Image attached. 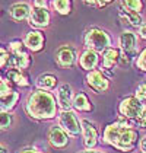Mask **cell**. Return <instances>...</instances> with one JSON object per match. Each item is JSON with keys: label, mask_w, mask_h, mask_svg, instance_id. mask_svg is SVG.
<instances>
[{"label": "cell", "mask_w": 146, "mask_h": 153, "mask_svg": "<svg viewBox=\"0 0 146 153\" xmlns=\"http://www.w3.org/2000/svg\"><path fill=\"white\" fill-rule=\"evenodd\" d=\"M120 6L134 13H140V15L143 10V1H140V0H124V1H120Z\"/></svg>", "instance_id": "cell-24"}, {"label": "cell", "mask_w": 146, "mask_h": 153, "mask_svg": "<svg viewBox=\"0 0 146 153\" xmlns=\"http://www.w3.org/2000/svg\"><path fill=\"white\" fill-rule=\"evenodd\" d=\"M0 153H9L7 152V149H6L3 144H0Z\"/></svg>", "instance_id": "cell-37"}, {"label": "cell", "mask_w": 146, "mask_h": 153, "mask_svg": "<svg viewBox=\"0 0 146 153\" xmlns=\"http://www.w3.org/2000/svg\"><path fill=\"white\" fill-rule=\"evenodd\" d=\"M134 96H136L143 105H146V79H145V82H142L137 88H136Z\"/></svg>", "instance_id": "cell-29"}, {"label": "cell", "mask_w": 146, "mask_h": 153, "mask_svg": "<svg viewBox=\"0 0 146 153\" xmlns=\"http://www.w3.org/2000/svg\"><path fill=\"white\" fill-rule=\"evenodd\" d=\"M24 44L26 50L32 53H39L45 47V35L38 29H32L24 36Z\"/></svg>", "instance_id": "cell-13"}, {"label": "cell", "mask_w": 146, "mask_h": 153, "mask_svg": "<svg viewBox=\"0 0 146 153\" xmlns=\"http://www.w3.org/2000/svg\"><path fill=\"white\" fill-rule=\"evenodd\" d=\"M57 105L60 108V111H72L73 109V99H74V94H73V88L69 83H63L57 89Z\"/></svg>", "instance_id": "cell-11"}, {"label": "cell", "mask_w": 146, "mask_h": 153, "mask_svg": "<svg viewBox=\"0 0 146 153\" xmlns=\"http://www.w3.org/2000/svg\"><path fill=\"white\" fill-rule=\"evenodd\" d=\"M47 139H48V143L54 149H66L69 146V141H70L69 134L61 128L59 124L50 127Z\"/></svg>", "instance_id": "cell-12"}, {"label": "cell", "mask_w": 146, "mask_h": 153, "mask_svg": "<svg viewBox=\"0 0 146 153\" xmlns=\"http://www.w3.org/2000/svg\"><path fill=\"white\" fill-rule=\"evenodd\" d=\"M82 124V139H83V146H85L86 150H92L95 149V146L98 144V139H99V134H98V130H97V126L83 118L80 121Z\"/></svg>", "instance_id": "cell-8"}, {"label": "cell", "mask_w": 146, "mask_h": 153, "mask_svg": "<svg viewBox=\"0 0 146 153\" xmlns=\"http://www.w3.org/2000/svg\"><path fill=\"white\" fill-rule=\"evenodd\" d=\"M19 99H21V94H19L18 91H15V89H13L10 94H7L6 96L0 98V106H1V109H3V111L12 112L13 109H15V106L18 105Z\"/></svg>", "instance_id": "cell-22"}, {"label": "cell", "mask_w": 146, "mask_h": 153, "mask_svg": "<svg viewBox=\"0 0 146 153\" xmlns=\"http://www.w3.org/2000/svg\"><path fill=\"white\" fill-rule=\"evenodd\" d=\"M9 13H10V18H12L15 22L28 21V19H29V13H31V4L24 3V1L15 3V4L10 6Z\"/></svg>", "instance_id": "cell-18"}, {"label": "cell", "mask_w": 146, "mask_h": 153, "mask_svg": "<svg viewBox=\"0 0 146 153\" xmlns=\"http://www.w3.org/2000/svg\"><path fill=\"white\" fill-rule=\"evenodd\" d=\"M51 21V15H50L48 9H44V7H35V6H31V13H29V19H28V24L31 25L32 28L35 29H44L50 25Z\"/></svg>", "instance_id": "cell-10"}, {"label": "cell", "mask_w": 146, "mask_h": 153, "mask_svg": "<svg viewBox=\"0 0 146 153\" xmlns=\"http://www.w3.org/2000/svg\"><path fill=\"white\" fill-rule=\"evenodd\" d=\"M137 36L140 38V39H143V41H146V22L140 28H139V31H137Z\"/></svg>", "instance_id": "cell-34"}, {"label": "cell", "mask_w": 146, "mask_h": 153, "mask_svg": "<svg viewBox=\"0 0 146 153\" xmlns=\"http://www.w3.org/2000/svg\"><path fill=\"white\" fill-rule=\"evenodd\" d=\"M77 63H79L80 69L86 71L97 70L98 63H99V54L95 51H91V50H83L77 57Z\"/></svg>", "instance_id": "cell-14"}, {"label": "cell", "mask_w": 146, "mask_h": 153, "mask_svg": "<svg viewBox=\"0 0 146 153\" xmlns=\"http://www.w3.org/2000/svg\"><path fill=\"white\" fill-rule=\"evenodd\" d=\"M134 124H136V127H139L140 130H146V105L143 106L142 114H140L139 118L134 121Z\"/></svg>", "instance_id": "cell-31"}, {"label": "cell", "mask_w": 146, "mask_h": 153, "mask_svg": "<svg viewBox=\"0 0 146 153\" xmlns=\"http://www.w3.org/2000/svg\"><path fill=\"white\" fill-rule=\"evenodd\" d=\"M18 153H41V152L38 149H35V147H25L22 150H19Z\"/></svg>", "instance_id": "cell-35"}, {"label": "cell", "mask_w": 146, "mask_h": 153, "mask_svg": "<svg viewBox=\"0 0 146 153\" xmlns=\"http://www.w3.org/2000/svg\"><path fill=\"white\" fill-rule=\"evenodd\" d=\"M13 124V115L12 112L1 111L0 112V131H6L12 127Z\"/></svg>", "instance_id": "cell-25"}, {"label": "cell", "mask_w": 146, "mask_h": 153, "mask_svg": "<svg viewBox=\"0 0 146 153\" xmlns=\"http://www.w3.org/2000/svg\"><path fill=\"white\" fill-rule=\"evenodd\" d=\"M140 149H142V152L143 153H146V136H143L142 139H140Z\"/></svg>", "instance_id": "cell-36"}, {"label": "cell", "mask_w": 146, "mask_h": 153, "mask_svg": "<svg viewBox=\"0 0 146 153\" xmlns=\"http://www.w3.org/2000/svg\"><path fill=\"white\" fill-rule=\"evenodd\" d=\"M6 79L10 85H15L18 88H29L31 86V79L25 71L16 70V69H7L6 70Z\"/></svg>", "instance_id": "cell-16"}, {"label": "cell", "mask_w": 146, "mask_h": 153, "mask_svg": "<svg viewBox=\"0 0 146 153\" xmlns=\"http://www.w3.org/2000/svg\"><path fill=\"white\" fill-rule=\"evenodd\" d=\"M57 121L59 126L69 134V137H77L82 134L80 120L73 111H60L57 115Z\"/></svg>", "instance_id": "cell-5"}, {"label": "cell", "mask_w": 146, "mask_h": 153, "mask_svg": "<svg viewBox=\"0 0 146 153\" xmlns=\"http://www.w3.org/2000/svg\"><path fill=\"white\" fill-rule=\"evenodd\" d=\"M83 45L85 50L102 54L107 48L112 47V38L107 31L101 28H89L83 35Z\"/></svg>", "instance_id": "cell-3"}, {"label": "cell", "mask_w": 146, "mask_h": 153, "mask_svg": "<svg viewBox=\"0 0 146 153\" xmlns=\"http://www.w3.org/2000/svg\"><path fill=\"white\" fill-rule=\"evenodd\" d=\"M48 1L47 0H35V1H32V6H35V7H44V9H48Z\"/></svg>", "instance_id": "cell-33"}, {"label": "cell", "mask_w": 146, "mask_h": 153, "mask_svg": "<svg viewBox=\"0 0 146 153\" xmlns=\"http://www.w3.org/2000/svg\"><path fill=\"white\" fill-rule=\"evenodd\" d=\"M143 106L145 105L134 95L126 96V98H123L120 101V104H118V114H120V117L127 118L129 121H136L139 118V115L142 114Z\"/></svg>", "instance_id": "cell-4"}, {"label": "cell", "mask_w": 146, "mask_h": 153, "mask_svg": "<svg viewBox=\"0 0 146 153\" xmlns=\"http://www.w3.org/2000/svg\"><path fill=\"white\" fill-rule=\"evenodd\" d=\"M31 64H32V57L28 51L19 53V54H10V67L9 69L25 71L31 67Z\"/></svg>", "instance_id": "cell-17"}, {"label": "cell", "mask_w": 146, "mask_h": 153, "mask_svg": "<svg viewBox=\"0 0 146 153\" xmlns=\"http://www.w3.org/2000/svg\"><path fill=\"white\" fill-rule=\"evenodd\" d=\"M140 153H143V152H140Z\"/></svg>", "instance_id": "cell-40"}, {"label": "cell", "mask_w": 146, "mask_h": 153, "mask_svg": "<svg viewBox=\"0 0 146 153\" xmlns=\"http://www.w3.org/2000/svg\"><path fill=\"white\" fill-rule=\"evenodd\" d=\"M86 85L95 94H105L110 89V79L104 74L102 70H92L86 73Z\"/></svg>", "instance_id": "cell-6"}, {"label": "cell", "mask_w": 146, "mask_h": 153, "mask_svg": "<svg viewBox=\"0 0 146 153\" xmlns=\"http://www.w3.org/2000/svg\"><path fill=\"white\" fill-rule=\"evenodd\" d=\"M73 109H76L79 112H92L94 111V105H92L91 99L88 98V95L85 92H77L74 95Z\"/></svg>", "instance_id": "cell-21"}, {"label": "cell", "mask_w": 146, "mask_h": 153, "mask_svg": "<svg viewBox=\"0 0 146 153\" xmlns=\"http://www.w3.org/2000/svg\"><path fill=\"white\" fill-rule=\"evenodd\" d=\"M25 111L31 118L36 121H50L54 120L59 115V105L57 99L53 95V92L38 91L28 95L25 102Z\"/></svg>", "instance_id": "cell-2"}, {"label": "cell", "mask_w": 146, "mask_h": 153, "mask_svg": "<svg viewBox=\"0 0 146 153\" xmlns=\"http://www.w3.org/2000/svg\"><path fill=\"white\" fill-rule=\"evenodd\" d=\"M57 77L53 73H42L36 77L35 80V88L38 91H45V92H51L57 88Z\"/></svg>", "instance_id": "cell-19"}, {"label": "cell", "mask_w": 146, "mask_h": 153, "mask_svg": "<svg viewBox=\"0 0 146 153\" xmlns=\"http://www.w3.org/2000/svg\"><path fill=\"white\" fill-rule=\"evenodd\" d=\"M77 53L72 45H61L60 48H57L56 54H54V59L57 66H60L61 69H69L72 67L73 64L76 63L77 60Z\"/></svg>", "instance_id": "cell-9"}, {"label": "cell", "mask_w": 146, "mask_h": 153, "mask_svg": "<svg viewBox=\"0 0 146 153\" xmlns=\"http://www.w3.org/2000/svg\"><path fill=\"white\" fill-rule=\"evenodd\" d=\"M7 50H9V53H10V54H19V53L26 51V47H25V44H24V39H19V38L12 39V41L9 42Z\"/></svg>", "instance_id": "cell-26"}, {"label": "cell", "mask_w": 146, "mask_h": 153, "mask_svg": "<svg viewBox=\"0 0 146 153\" xmlns=\"http://www.w3.org/2000/svg\"><path fill=\"white\" fill-rule=\"evenodd\" d=\"M102 67L105 71H112L117 64H120L121 51L115 47H110L102 53Z\"/></svg>", "instance_id": "cell-15"}, {"label": "cell", "mask_w": 146, "mask_h": 153, "mask_svg": "<svg viewBox=\"0 0 146 153\" xmlns=\"http://www.w3.org/2000/svg\"><path fill=\"white\" fill-rule=\"evenodd\" d=\"M118 18L121 19L124 24H129L130 26H134V28H140L142 25L145 24L140 13H134V12H132V10H127V9L123 7V6H120Z\"/></svg>", "instance_id": "cell-20"}, {"label": "cell", "mask_w": 146, "mask_h": 153, "mask_svg": "<svg viewBox=\"0 0 146 153\" xmlns=\"http://www.w3.org/2000/svg\"><path fill=\"white\" fill-rule=\"evenodd\" d=\"M51 6L54 7V10L61 15V16H67L72 13V7L73 3L70 0H53L51 1Z\"/></svg>", "instance_id": "cell-23"}, {"label": "cell", "mask_w": 146, "mask_h": 153, "mask_svg": "<svg viewBox=\"0 0 146 153\" xmlns=\"http://www.w3.org/2000/svg\"><path fill=\"white\" fill-rule=\"evenodd\" d=\"M136 67L140 71H145L146 73V47L137 54V57H136Z\"/></svg>", "instance_id": "cell-30"}, {"label": "cell", "mask_w": 146, "mask_h": 153, "mask_svg": "<svg viewBox=\"0 0 146 153\" xmlns=\"http://www.w3.org/2000/svg\"><path fill=\"white\" fill-rule=\"evenodd\" d=\"M79 153H102V152H98V150H83V152H79Z\"/></svg>", "instance_id": "cell-38"}, {"label": "cell", "mask_w": 146, "mask_h": 153, "mask_svg": "<svg viewBox=\"0 0 146 153\" xmlns=\"http://www.w3.org/2000/svg\"><path fill=\"white\" fill-rule=\"evenodd\" d=\"M102 141L120 152H132L140 143L139 130L133 128L132 121L120 117L117 121L105 126L102 130Z\"/></svg>", "instance_id": "cell-1"}, {"label": "cell", "mask_w": 146, "mask_h": 153, "mask_svg": "<svg viewBox=\"0 0 146 153\" xmlns=\"http://www.w3.org/2000/svg\"><path fill=\"white\" fill-rule=\"evenodd\" d=\"M12 91H13V89H12V85L9 83V80L0 74V98L6 96L7 94H10Z\"/></svg>", "instance_id": "cell-28"}, {"label": "cell", "mask_w": 146, "mask_h": 153, "mask_svg": "<svg viewBox=\"0 0 146 153\" xmlns=\"http://www.w3.org/2000/svg\"><path fill=\"white\" fill-rule=\"evenodd\" d=\"M110 4H112V0H95V7H97V9L107 7Z\"/></svg>", "instance_id": "cell-32"}, {"label": "cell", "mask_w": 146, "mask_h": 153, "mask_svg": "<svg viewBox=\"0 0 146 153\" xmlns=\"http://www.w3.org/2000/svg\"><path fill=\"white\" fill-rule=\"evenodd\" d=\"M118 50L121 51L123 56L127 59H134L137 57L136 50H137V35L132 31H124L118 36Z\"/></svg>", "instance_id": "cell-7"}, {"label": "cell", "mask_w": 146, "mask_h": 153, "mask_svg": "<svg viewBox=\"0 0 146 153\" xmlns=\"http://www.w3.org/2000/svg\"><path fill=\"white\" fill-rule=\"evenodd\" d=\"M1 111H3V109H1V106H0V112H1Z\"/></svg>", "instance_id": "cell-39"}, {"label": "cell", "mask_w": 146, "mask_h": 153, "mask_svg": "<svg viewBox=\"0 0 146 153\" xmlns=\"http://www.w3.org/2000/svg\"><path fill=\"white\" fill-rule=\"evenodd\" d=\"M10 67V53L3 45H0V70Z\"/></svg>", "instance_id": "cell-27"}]
</instances>
